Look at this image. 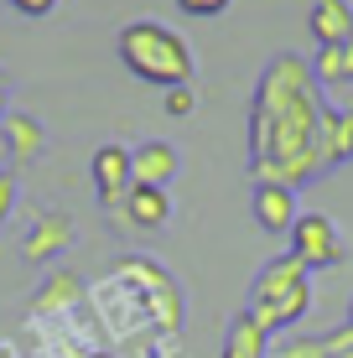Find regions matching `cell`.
Instances as JSON below:
<instances>
[{"label":"cell","instance_id":"1","mask_svg":"<svg viewBox=\"0 0 353 358\" xmlns=\"http://www.w3.org/2000/svg\"><path fill=\"white\" fill-rule=\"evenodd\" d=\"M327 99L312 78V63L296 52L271 57L250 99V182L301 187L322 177L317 130Z\"/></svg>","mask_w":353,"mask_h":358},{"label":"cell","instance_id":"2","mask_svg":"<svg viewBox=\"0 0 353 358\" xmlns=\"http://www.w3.org/2000/svg\"><path fill=\"white\" fill-rule=\"evenodd\" d=\"M115 52L120 63L136 73L141 83H156V89H172V83H192V73H198V57H192L187 36L172 31L166 21H125L115 36Z\"/></svg>","mask_w":353,"mask_h":358},{"label":"cell","instance_id":"3","mask_svg":"<svg viewBox=\"0 0 353 358\" xmlns=\"http://www.w3.org/2000/svg\"><path fill=\"white\" fill-rule=\"evenodd\" d=\"M245 312L260 322L265 332H291L301 317L312 312V270L296 255H275L271 265H260V275L250 280V306Z\"/></svg>","mask_w":353,"mask_h":358},{"label":"cell","instance_id":"4","mask_svg":"<svg viewBox=\"0 0 353 358\" xmlns=\"http://www.w3.org/2000/svg\"><path fill=\"white\" fill-rule=\"evenodd\" d=\"M115 280L136 296V306L145 312V322H151L156 338H161V332H182L187 296H182L177 275L161 260H151V255H125V260L115 265Z\"/></svg>","mask_w":353,"mask_h":358},{"label":"cell","instance_id":"5","mask_svg":"<svg viewBox=\"0 0 353 358\" xmlns=\"http://www.w3.org/2000/svg\"><path fill=\"white\" fill-rule=\"evenodd\" d=\"M172 192L166 187H145V182H136V187L125 192V203L109 208V224H115L125 239H151V234H161L166 224H172Z\"/></svg>","mask_w":353,"mask_h":358},{"label":"cell","instance_id":"6","mask_svg":"<svg viewBox=\"0 0 353 358\" xmlns=\"http://www.w3.org/2000/svg\"><path fill=\"white\" fill-rule=\"evenodd\" d=\"M286 239H291V255H296L307 270H333V265H343V255H348L343 229H338L327 213H301Z\"/></svg>","mask_w":353,"mask_h":358},{"label":"cell","instance_id":"7","mask_svg":"<svg viewBox=\"0 0 353 358\" xmlns=\"http://www.w3.org/2000/svg\"><path fill=\"white\" fill-rule=\"evenodd\" d=\"M73 239H78L73 213H63V208H36L27 218V234H21V255H27L31 265H47V260H57V255H68Z\"/></svg>","mask_w":353,"mask_h":358},{"label":"cell","instance_id":"8","mask_svg":"<svg viewBox=\"0 0 353 358\" xmlns=\"http://www.w3.org/2000/svg\"><path fill=\"white\" fill-rule=\"evenodd\" d=\"M89 177H94V192H99V208H104V213H109V208H120V203H125V192L136 187L130 145L104 141L99 151H94V162H89Z\"/></svg>","mask_w":353,"mask_h":358},{"label":"cell","instance_id":"9","mask_svg":"<svg viewBox=\"0 0 353 358\" xmlns=\"http://www.w3.org/2000/svg\"><path fill=\"white\" fill-rule=\"evenodd\" d=\"M89 301V286H83L73 270H52V275L36 286V296H31V322H47V317H68V312H78V306Z\"/></svg>","mask_w":353,"mask_h":358},{"label":"cell","instance_id":"10","mask_svg":"<svg viewBox=\"0 0 353 358\" xmlns=\"http://www.w3.org/2000/svg\"><path fill=\"white\" fill-rule=\"evenodd\" d=\"M250 213H254V224H260L265 234H291V224L301 218V208H296V187H275V182H254V197H250Z\"/></svg>","mask_w":353,"mask_h":358},{"label":"cell","instance_id":"11","mask_svg":"<svg viewBox=\"0 0 353 358\" xmlns=\"http://www.w3.org/2000/svg\"><path fill=\"white\" fill-rule=\"evenodd\" d=\"M130 166H136V182H145V187H172L177 171H182V151L172 141H141L130 145Z\"/></svg>","mask_w":353,"mask_h":358},{"label":"cell","instance_id":"12","mask_svg":"<svg viewBox=\"0 0 353 358\" xmlns=\"http://www.w3.org/2000/svg\"><path fill=\"white\" fill-rule=\"evenodd\" d=\"M0 145L10 151L16 166H27V162H36V156L47 151V130H42L36 115H27V109H6V115H0Z\"/></svg>","mask_w":353,"mask_h":358},{"label":"cell","instance_id":"13","mask_svg":"<svg viewBox=\"0 0 353 358\" xmlns=\"http://www.w3.org/2000/svg\"><path fill=\"white\" fill-rule=\"evenodd\" d=\"M348 156H353V115L327 104L322 130H317V162H322V171H333V166H343Z\"/></svg>","mask_w":353,"mask_h":358},{"label":"cell","instance_id":"14","mask_svg":"<svg viewBox=\"0 0 353 358\" xmlns=\"http://www.w3.org/2000/svg\"><path fill=\"white\" fill-rule=\"evenodd\" d=\"M307 27H312V42L317 47H338V42L353 36V6L348 0H312Z\"/></svg>","mask_w":353,"mask_h":358},{"label":"cell","instance_id":"15","mask_svg":"<svg viewBox=\"0 0 353 358\" xmlns=\"http://www.w3.org/2000/svg\"><path fill=\"white\" fill-rule=\"evenodd\" d=\"M218 358H271V332L254 322L250 312H239L224 332V353Z\"/></svg>","mask_w":353,"mask_h":358},{"label":"cell","instance_id":"16","mask_svg":"<svg viewBox=\"0 0 353 358\" xmlns=\"http://www.w3.org/2000/svg\"><path fill=\"white\" fill-rule=\"evenodd\" d=\"M307 63H312V78H317V89L353 83V36H348V42H338V47H317Z\"/></svg>","mask_w":353,"mask_h":358},{"label":"cell","instance_id":"17","mask_svg":"<svg viewBox=\"0 0 353 358\" xmlns=\"http://www.w3.org/2000/svg\"><path fill=\"white\" fill-rule=\"evenodd\" d=\"M161 109L172 120H187L192 109H198V89H192V83H172V89H161Z\"/></svg>","mask_w":353,"mask_h":358},{"label":"cell","instance_id":"18","mask_svg":"<svg viewBox=\"0 0 353 358\" xmlns=\"http://www.w3.org/2000/svg\"><path fill=\"white\" fill-rule=\"evenodd\" d=\"M16 203H21V182H16V171H0V234H6L10 213H16Z\"/></svg>","mask_w":353,"mask_h":358},{"label":"cell","instance_id":"19","mask_svg":"<svg viewBox=\"0 0 353 358\" xmlns=\"http://www.w3.org/2000/svg\"><path fill=\"white\" fill-rule=\"evenodd\" d=\"M275 358H327V353H322V338H286Z\"/></svg>","mask_w":353,"mask_h":358},{"label":"cell","instance_id":"20","mask_svg":"<svg viewBox=\"0 0 353 358\" xmlns=\"http://www.w3.org/2000/svg\"><path fill=\"white\" fill-rule=\"evenodd\" d=\"M187 16H218V10H229V0H177Z\"/></svg>","mask_w":353,"mask_h":358},{"label":"cell","instance_id":"21","mask_svg":"<svg viewBox=\"0 0 353 358\" xmlns=\"http://www.w3.org/2000/svg\"><path fill=\"white\" fill-rule=\"evenodd\" d=\"M10 6H16L21 16H52V10H57V0H10Z\"/></svg>","mask_w":353,"mask_h":358},{"label":"cell","instance_id":"22","mask_svg":"<svg viewBox=\"0 0 353 358\" xmlns=\"http://www.w3.org/2000/svg\"><path fill=\"white\" fill-rule=\"evenodd\" d=\"M78 358H120L115 348H89V353H78Z\"/></svg>","mask_w":353,"mask_h":358},{"label":"cell","instance_id":"23","mask_svg":"<svg viewBox=\"0 0 353 358\" xmlns=\"http://www.w3.org/2000/svg\"><path fill=\"white\" fill-rule=\"evenodd\" d=\"M6 94H10V78H6V68H0V104H6Z\"/></svg>","mask_w":353,"mask_h":358},{"label":"cell","instance_id":"24","mask_svg":"<svg viewBox=\"0 0 353 358\" xmlns=\"http://www.w3.org/2000/svg\"><path fill=\"white\" fill-rule=\"evenodd\" d=\"M348 322H353V301H348Z\"/></svg>","mask_w":353,"mask_h":358}]
</instances>
